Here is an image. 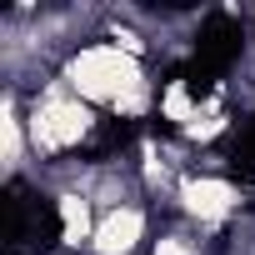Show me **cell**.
Returning <instances> with one entry per match:
<instances>
[{
  "label": "cell",
  "mask_w": 255,
  "mask_h": 255,
  "mask_svg": "<svg viewBox=\"0 0 255 255\" xmlns=\"http://www.w3.org/2000/svg\"><path fill=\"white\" fill-rule=\"evenodd\" d=\"M0 130H5V165H20V120H15V105L5 100V120H0Z\"/></svg>",
  "instance_id": "obj_6"
},
{
  "label": "cell",
  "mask_w": 255,
  "mask_h": 255,
  "mask_svg": "<svg viewBox=\"0 0 255 255\" xmlns=\"http://www.w3.org/2000/svg\"><path fill=\"white\" fill-rule=\"evenodd\" d=\"M70 85H75L85 100L115 105L120 115H130V110L145 105L140 65L130 60V50H120V45H85V50L70 60Z\"/></svg>",
  "instance_id": "obj_1"
},
{
  "label": "cell",
  "mask_w": 255,
  "mask_h": 255,
  "mask_svg": "<svg viewBox=\"0 0 255 255\" xmlns=\"http://www.w3.org/2000/svg\"><path fill=\"white\" fill-rule=\"evenodd\" d=\"M235 200H240V195H235V185H225V180H190V185H185V210H190L195 220H220Z\"/></svg>",
  "instance_id": "obj_4"
},
{
  "label": "cell",
  "mask_w": 255,
  "mask_h": 255,
  "mask_svg": "<svg viewBox=\"0 0 255 255\" xmlns=\"http://www.w3.org/2000/svg\"><path fill=\"white\" fill-rule=\"evenodd\" d=\"M140 235H145V215L125 205V210H110V215L100 220V230H95V250H100V255H130Z\"/></svg>",
  "instance_id": "obj_3"
},
{
  "label": "cell",
  "mask_w": 255,
  "mask_h": 255,
  "mask_svg": "<svg viewBox=\"0 0 255 255\" xmlns=\"http://www.w3.org/2000/svg\"><path fill=\"white\" fill-rule=\"evenodd\" d=\"M60 225H65V245H80L90 235V205L80 195H65L60 200Z\"/></svg>",
  "instance_id": "obj_5"
},
{
  "label": "cell",
  "mask_w": 255,
  "mask_h": 255,
  "mask_svg": "<svg viewBox=\"0 0 255 255\" xmlns=\"http://www.w3.org/2000/svg\"><path fill=\"white\" fill-rule=\"evenodd\" d=\"M85 130H90V110H85L80 100L50 95V100H40L35 115H30V140H35V150H65V145H75Z\"/></svg>",
  "instance_id": "obj_2"
}]
</instances>
